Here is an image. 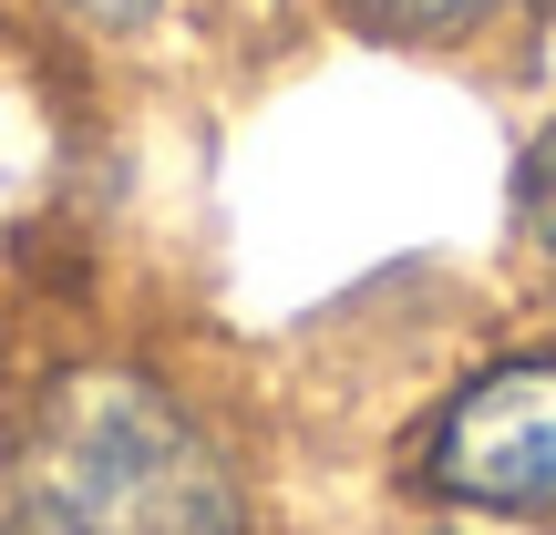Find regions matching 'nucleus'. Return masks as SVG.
<instances>
[{"label":"nucleus","instance_id":"f257e3e1","mask_svg":"<svg viewBox=\"0 0 556 535\" xmlns=\"http://www.w3.org/2000/svg\"><path fill=\"white\" fill-rule=\"evenodd\" d=\"M0 535H258V474L176 371L62 360L0 454Z\"/></svg>","mask_w":556,"mask_h":535},{"label":"nucleus","instance_id":"f03ea898","mask_svg":"<svg viewBox=\"0 0 556 535\" xmlns=\"http://www.w3.org/2000/svg\"><path fill=\"white\" fill-rule=\"evenodd\" d=\"M402 484L454 525H556V340H505L443 381Z\"/></svg>","mask_w":556,"mask_h":535},{"label":"nucleus","instance_id":"7ed1b4c3","mask_svg":"<svg viewBox=\"0 0 556 535\" xmlns=\"http://www.w3.org/2000/svg\"><path fill=\"white\" fill-rule=\"evenodd\" d=\"M319 11L340 31H361V41H392V52H484L536 0H319Z\"/></svg>","mask_w":556,"mask_h":535},{"label":"nucleus","instance_id":"20e7f679","mask_svg":"<svg viewBox=\"0 0 556 535\" xmlns=\"http://www.w3.org/2000/svg\"><path fill=\"white\" fill-rule=\"evenodd\" d=\"M516 247H526V278H536L546 319H556V114L516 155Z\"/></svg>","mask_w":556,"mask_h":535},{"label":"nucleus","instance_id":"39448f33","mask_svg":"<svg viewBox=\"0 0 556 535\" xmlns=\"http://www.w3.org/2000/svg\"><path fill=\"white\" fill-rule=\"evenodd\" d=\"M41 11H62L73 31H93V41H155L186 0H41Z\"/></svg>","mask_w":556,"mask_h":535},{"label":"nucleus","instance_id":"423d86ee","mask_svg":"<svg viewBox=\"0 0 556 535\" xmlns=\"http://www.w3.org/2000/svg\"><path fill=\"white\" fill-rule=\"evenodd\" d=\"M422 535H484V525H454V515H433V525H422Z\"/></svg>","mask_w":556,"mask_h":535}]
</instances>
